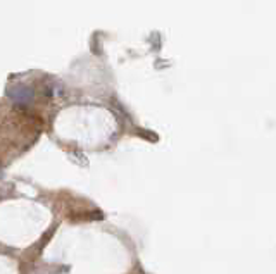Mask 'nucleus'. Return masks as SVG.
Returning a JSON list of instances; mask_svg holds the SVG:
<instances>
[{
	"label": "nucleus",
	"mask_w": 276,
	"mask_h": 274,
	"mask_svg": "<svg viewBox=\"0 0 276 274\" xmlns=\"http://www.w3.org/2000/svg\"><path fill=\"white\" fill-rule=\"evenodd\" d=\"M9 97L18 104H28V102H31V99H33V92L30 88L16 86V88H12V90H9Z\"/></svg>",
	"instance_id": "1"
}]
</instances>
